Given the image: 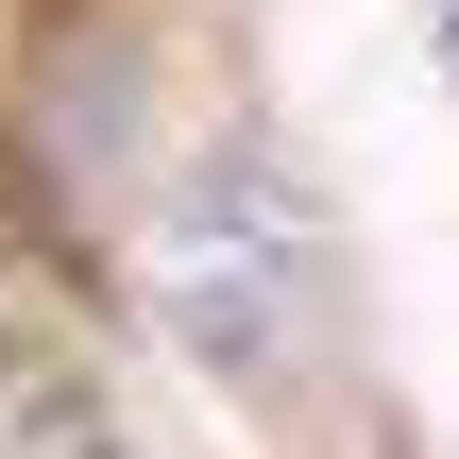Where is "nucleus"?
I'll use <instances>...</instances> for the list:
<instances>
[{"mask_svg":"<svg viewBox=\"0 0 459 459\" xmlns=\"http://www.w3.org/2000/svg\"><path fill=\"white\" fill-rule=\"evenodd\" d=\"M0 459H119V409H102L85 358L34 341V324H0Z\"/></svg>","mask_w":459,"mask_h":459,"instance_id":"nucleus-2","label":"nucleus"},{"mask_svg":"<svg viewBox=\"0 0 459 459\" xmlns=\"http://www.w3.org/2000/svg\"><path fill=\"white\" fill-rule=\"evenodd\" d=\"M136 307L204 358V375H238V392H273V375H307V341L341 324V238H324V204L290 187V153H204V170H170V204L136 221Z\"/></svg>","mask_w":459,"mask_h":459,"instance_id":"nucleus-1","label":"nucleus"}]
</instances>
